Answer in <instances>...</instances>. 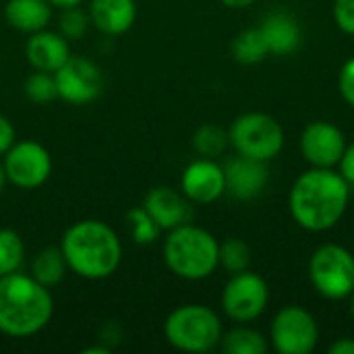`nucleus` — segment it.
I'll return each mask as SVG.
<instances>
[{"label": "nucleus", "mask_w": 354, "mask_h": 354, "mask_svg": "<svg viewBox=\"0 0 354 354\" xmlns=\"http://www.w3.org/2000/svg\"><path fill=\"white\" fill-rule=\"evenodd\" d=\"M222 168L226 178V193H230L239 201H251L259 197L268 187V162L236 153Z\"/></svg>", "instance_id": "4468645a"}, {"label": "nucleus", "mask_w": 354, "mask_h": 354, "mask_svg": "<svg viewBox=\"0 0 354 354\" xmlns=\"http://www.w3.org/2000/svg\"><path fill=\"white\" fill-rule=\"evenodd\" d=\"M270 340L280 354H311L319 342V326L307 309L288 305L276 313Z\"/></svg>", "instance_id": "1a4fd4ad"}, {"label": "nucleus", "mask_w": 354, "mask_h": 354, "mask_svg": "<svg viewBox=\"0 0 354 354\" xmlns=\"http://www.w3.org/2000/svg\"><path fill=\"white\" fill-rule=\"evenodd\" d=\"M270 54L274 56H288L292 52H297L299 44H301V27L297 23L295 17L286 15V12H274L268 15L263 19V23L259 25Z\"/></svg>", "instance_id": "a211bd4d"}, {"label": "nucleus", "mask_w": 354, "mask_h": 354, "mask_svg": "<svg viewBox=\"0 0 354 354\" xmlns=\"http://www.w3.org/2000/svg\"><path fill=\"white\" fill-rule=\"evenodd\" d=\"M330 354H354V340L353 338H342V340H336L332 346H330Z\"/></svg>", "instance_id": "473e14b6"}, {"label": "nucleus", "mask_w": 354, "mask_h": 354, "mask_svg": "<svg viewBox=\"0 0 354 354\" xmlns=\"http://www.w3.org/2000/svg\"><path fill=\"white\" fill-rule=\"evenodd\" d=\"M351 185L334 168H311L303 172L288 195L292 220L309 232L332 230L346 214Z\"/></svg>", "instance_id": "f257e3e1"}, {"label": "nucleus", "mask_w": 354, "mask_h": 354, "mask_svg": "<svg viewBox=\"0 0 354 354\" xmlns=\"http://www.w3.org/2000/svg\"><path fill=\"white\" fill-rule=\"evenodd\" d=\"M58 97L73 106L91 104L100 97L104 87V77L100 66L85 58V56H73L54 73Z\"/></svg>", "instance_id": "9b49d317"}, {"label": "nucleus", "mask_w": 354, "mask_h": 354, "mask_svg": "<svg viewBox=\"0 0 354 354\" xmlns=\"http://www.w3.org/2000/svg\"><path fill=\"white\" fill-rule=\"evenodd\" d=\"M232 56L241 64H259L270 56L268 41L259 27L241 31L232 41Z\"/></svg>", "instance_id": "412c9836"}, {"label": "nucleus", "mask_w": 354, "mask_h": 354, "mask_svg": "<svg viewBox=\"0 0 354 354\" xmlns=\"http://www.w3.org/2000/svg\"><path fill=\"white\" fill-rule=\"evenodd\" d=\"M6 183H8V178H6V172H4V166L0 164V193L4 191Z\"/></svg>", "instance_id": "c9c22d12"}, {"label": "nucleus", "mask_w": 354, "mask_h": 354, "mask_svg": "<svg viewBox=\"0 0 354 354\" xmlns=\"http://www.w3.org/2000/svg\"><path fill=\"white\" fill-rule=\"evenodd\" d=\"M25 58L33 66V71L56 73L71 58L68 39L60 31L48 29L29 33V39L25 44Z\"/></svg>", "instance_id": "dca6fc26"}, {"label": "nucleus", "mask_w": 354, "mask_h": 354, "mask_svg": "<svg viewBox=\"0 0 354 354\" xmlns=\"http://www.w3.org/2000/svg\"><path fill=\"white\" fill-rule=\"evenodd\" d=\"M309 280L324 299H348L354 292V255L336 243L322 245L309 259Z\"/></svg>", "instance_id": "0eeeda50"}, {"label": "nucleus", "mask_w": 354, "mask_h": 354, "mask_svg": "<svg viewBox=\"0 0 354 354\" xmlns=\"http://www.w3.org/2000/svg\"><path fill=\"white\" fill-rule=\"evenodd\" d=\"M89 21L104 35H122L127 33L137 19L135 0H91L89 2Z\"/></svg>", "instance_id": "f3484780"}, {"label": "nucleus", "mask_w": 354, "mask_h": 354, "mask_svg": "<svg viewBox=\"0 0 354 354\" xmlns=\"http://www.w3.org/2000/svg\"><path fill=\"white\" fill-rule=\"evenodd\" d=\"M2 166L8 183L25 191H33L46 185V180L50 178L52 156L37 141H15L10 149L2 156Z\"/></svg>", "instance_id": "9d476101"}, {"label": "nucleus", "mask_w": 354, "mask_h": 354, "mask_svg": "<svg viewBox=\"0 0 354 354\" xmlns=\"http://www.w3.org/2000/svg\"><path fill=\"white\" fill-rule=\"evenodd\" d=\"M6 23L23 33H35L48 27L52 4L48 0H8L4 6Z\"/></svg>", "instance_id": "6ab92c4d"}, {"label": "nucleus", "mask_w": 354, "mask_h": 354, "mask_svg": "<svg viewBox=\"0 0 354 354\" xmlns=\"http://www.w3.org/2000/svg\"><path fill=\"white\" fill-rule=\"evenodd\" d=\"M48 2H50L52 6H56V8H60V10H62V8L79 6V4H81L83 0H48Z\"/></svg>", "instance_id": "f704fd0d"}, {"label": "nucleus", "mask_w": 354, "mask_h": 354, "mask_svg": "<svg viewBox=\"0 0 354 354\" xmlns=\"http://www.w3.org/2000/svg\"><path fill=\"white\" fill-rule=\"evenodd\" d=\"M66 272H68V268H66L60 247H46V249L37 251V255L33 257V261L29 266L31 278L37 280L46 288L58 286L64 280Z\"/></svg>", "instance_id": "aec40b11"}, {"label": "nucleus", "mask_w": 354, "mask_h": 354, "mask_svg": "<svg viewBox=\"0 0 354 354\" xmlns=\"http://www.w3.org/2000/svg\"><path fill=\"white\" fill-rule=\"evenodd\" d=\"M344 133L328 120H315L301 135V153L311 168H336L344 156Z\"/></svg>", "instance_id": "f8f14e48"}, {"label": "nucleus", "mask_w": 354, "mask_h": 354, "mask_svg": "<svg viewBox=\"0 0 354 354\" xmlns=\"http://www.w3.org/2000/svg\"><path fill=\"white\" fill-rule=\"evenodd\" d=\"M164 336L170 346L183 353H209L220 346L224 328L218 313L205 305H180L164 322Z\"/></svg>", "instance_id": "39448f33"}, {"label": "nucleus", "mask_w": 354, "mask_h": 354, "mask_svg": "<svg viewBox=\"0 0 354 354\" xmlns=\"http://www.w3.org/2000/svg\"><path fill=\"white\" fill-rule=\"evenodd\" d=\"M220 346L226 354H266L270 351L268 338L261 332L245 326H239L224 334Z\"/></svg>", "instance_id": "4be33fe9"}, {"label": "nucleus", "mask_w": 354, "mask_h": 354, "mask_svg": "<svg viewBox=\"0 0 354 354\" xmlns=\"http://www.w3.org/2000/svg\"><path fill=\"white\" fill-rule=\"evenodd\" d=\"M127 222L131 228V236L137 245H151L160 239L162 228L156 224V220L147 214V209L143 205L131 209L127 214Z\"/></svg>", "instance_id": "a878e982"}, {"label": "nucleus", "mask_w": 354, "mask_h": 354, "mask_svg": "<svg viewBox=\"0 0 354 354\" xmlns=\"http://www.w3.org/2000/svg\"><path fill=\"white\" fill-rule=\"evenodd\" d=\"M180 191L191 203H197V205L216 203L226 193L224 168L212 158L193 160L183 170Z\"/></svg>", "instance_id": "ddd939ff"}, {"label": "nucleus", "mask_w": 354, "mask_h": 354, "mask_svg": "<svg viewBox=\"0 0 354 354\" xmlns=\"http://www.w3.org/2000/svg\"><path fill=\"white\" fill-rule=\"evenodd\" d=\"M348 299H351V305H348V309H351V317L354 319V292L348 297Z\"/></svg>", "instance_id": "e433bc0d"}, {"label": "nucleus", "mask_w": 354, "mask_h": 354, "mask_svg": "<svg viewBox=\"0 0 354 354\" xmlns=\"http://www.w3.org/2000/svg\"><path fill=\"white\" fill-rule=\"evenodd\" d=\"M338 87H340V95L344 97V102L354 108V58L344 62L340 77H338Z\"/></svg>", "instance_id": "c756f323"}, {"label": "nucleus", "mask_w": 354, "mask_h": 354, "mask_svg": "<svg viewBox=\"0 0 354 354\" xmlns=\"http://www.w3.org/2000/svg\"><path fill=\"white\" fill-rule=\"evenodd\" d=\"M52 292L31 274L15 272L0 278V334L31 338L52 322Z\"/></svg>", "instance_id": "7ed1b4c3"}, {"label": "nucleus", "mask_w": 354, "mask_h": 354, "mask_svg": "<svg viewBox=\"0 0 354 354\" xmlns=\"http://www.w3.org/2000/svg\"><path fill=\"white\" fill-rule=\"evenodd\" d=\"M25 263V243L19 232L0 228V278L21 272Z\"/></svg>", "instance_id": "5701e85b"}, {"label": "nucleus", "mask_w": 354, "mask_h": 354, "mask_svg": "<svg viewBox=\"0 0 354 354\" xmlns=\"http://www.w3.org/2000/svg\"><path fill=\"white\" fill-rule=\"evenodd\" d=\"M224 6L228 8H249L251 4H255L257 0H220Z\"/></svg>", "instance_id": "72a5a7b5"}, {"label": "nucleus", "mask_w": 354, "mask_h": 354, "mask_svg": "<svg viewBox=\"0 0 354 354\" xmlns=\"http://www.w3.org/2000/svg\"><path fill=\"white\" fill-rule=\"evenodd\" d=\"M228 145H230L228 131H224L222 127L212 124V122L199 127L193 135V147L201 158L216 160L218 156H222L226 151Z\"/></svg>", "instance_id": "b1692460"}, {"label": "nucleus", "mask_w": 354, "mask_h": 354, "mask_svg": "<svg viewBox=\"0 0 354 354\" xmlns=\"http://www.w3.org/2000/svg\"><path fill=\"white\" fill-rule=\"evenodd\" d=\"M68 272L83 280H106L122 263V243L114 228L100 220H81L66 228L60 241Z\"/></svg>", "instance_id": "f03ea898"}, {"label": "nucleus", "mask_w": 354, "mask_h": 354, "mask_svg": "<svg viewBox=\"0 0 354 354\" xmlns=\"http://www.w3.org/2000/svg\"><path fill=\"white\" fill-rule=\"evenodd\" d=\"M338 172L344 176V180L348 185H354V143L346 145L344 156H342V160L338 164Z\"/></svg>", "instance_id": "2f4dec72"}, {"label": "nucleus", "mask_w": 354, "mask_h": 354, "mask_svg": "<svg viewBox=\"0 0 354 354\" xmlns=\"http://www.w3.org/2000/svg\"><path fill=\"white\" fill-rule=\"evenodd\" d=\"M222 311L236 324H251L263 315L270 303V288L259 274L249 270L232 274L222 290Z\"/></svg>", "instance_id": "6e6552de"}, {"label": "nucleus", "mask_w": 354, "mask_h": 354, "mask_svg": "<svg viewBox=\"0 0 354 354\" xmlns=\"http://www.w3.org/2000/svg\"><path fill=\"white\" fill-rule=\"evenodd\" d=\"M162 253L166 268L189 282L205 280L220 268V243L209 230L191 222L168 230Z\"/></svg>", "instance_id": "20e7f679"}, {"label": "nucleus", "mask_w": 354, "mask_h": 354, "mask_svg": "<svg viewBox=\"0 0 354 354\" xmlns=\"http://www.w3.org/2000/svg\"><path fill=\"white\" fill-rule=\"evenodd\" d=\"M251 266V249L241 239H226L220 243V268H224L230 276L249 270Z\"/></svg>", "instance_id": "393cba45"}, {"label": "nucleus", "mask_w": 354, "mask_h": 354, "mask_svg": "<svg viewBox=\"0 0 354 354\" xmlns=\"http://www.w3.org/2000/svg\"><path fill=\"white\" fill-rule=\"evenodd\" d=\"M334 21L340 31L354 35V0H334Z\"/></svg>", "instance_id": "c85d7f7f"}, {"label": "nucleus", "mask_w": 354, "mask_h": 354, "mask_svg": "<svg viewBox=\"0 0 354 354\" xmlns=\"http://www.w3.org/2000/svg\"><path fill=\"white\" fill-rule=\"evenodd\" d=\"M91 21L89 15L85 10H81L79 6H71V8H62V15L58 19V31L66 37V39H79L87 33Z\"/></svg>", "instance_id": "cd10ccee"}, {"label": "nucleus", "mask_w": 354, "mask_h": 354, "mask_svg": "<svg viewBox=\"0 0 354 354\" xmlns=\"http://www.w3.org/2000/svg\"><path fill=\"white\" fill-rule=\"evenodd\" d=\"M23 91L27 95L29 102L33 104H48L52 100L58 97V89H56V81H54V73H44V71H35L25 79Z\"/></svg>", "instance_id": "bb28decb"}, {"label": "nucleus", "mask_w": 354, "mask_h": 354, "mask_svg": "<svg viewBox=\"0 0 354 354\" xmlns=\"http://www.w3.org/2000/svg\"><path fill=\"white\" fill-rule=\"evenodd\" d=\"M230 145L236 153L270 162L284 147V131L280 122L263 112H247L234 118L228 129Z\"/></svg>", "instance_id": "423d86ee"}, {"label": "nucleus", "mask_w": 354, "mask_h": 354, "mask_svg": "<svg viewBox=\"0 0 354 354\" xmlns=\"http://www.w3.org/2000/svg\"><path fill=\"white\" fill-rule=\"evenodd\" d=\"M143 207L162 230H172L176 226H183L191 222L193 216L191 201L183 195V191L178 193L172 187L151 189L143 199Z\"/></svg>", "instance_id": "2eb2a0df"}, {"label": "nucleus", "mask_w": 354, "mask_h": 354, "mask_svg": "<svg viewBox=\"0 0 354 354\" xmlns=\"http://www.w3.org/2000/svg\"><path fill=\"white\" fill-rule=\"evenodd\" d=\"M12 143H15V127L4 114H0V156H4Z\"/></svg>", "instance_id": "7c9ffc66"}]
</instances>
